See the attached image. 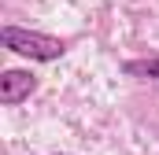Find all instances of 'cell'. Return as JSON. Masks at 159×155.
Segmentation results:
<instances>
[{
    "label": "cell",
    "instance_id": "cell-1",
    "mask_svg": "<svg viewBox=\"0 0 159 155\" xmlns=\"http://www.w3.org/2000/svg\"><path fill=\"white\" fill-rule=\"evenodd\" d=\"M0 44L15 55H26L34 63H56L67 55V41L41 33V30H26V26H0Z\"/></svg>",
    "mask_w": 159,
    "mask_h": 155
},
{
    "label": "cell",
    "instance_id": "cell-2",
    "mask_svg": "<svg viewBox=\"0 0 159 155\" xmlns=\"http://www.w3.org/2000/svg\"><path fill=\"white\" fill-rule=\"evenodd\" d=\"M37 74L34 70H4L0 74V104L4 107H19L22 100H30L37 92Z\"/></svg>",
    "mask_w": 159,
    "mask_h": 155
},
{
    "label": "cell",
    "instance_id": "cell-3",
    "mask_svg": "<svg viewBox=\"0 0 159 155\" xmlns=\"http://www.w3.org/2000/svg\"><path fill=\"white\" fill-rule=\"evenodd\" d=\"M122 74L137 78V81H159V52L141 55V59H126L122 63Z\"/></svg>",
    "mask_w": 159,
    "mask_h": 155
},
{
    "label": "cell",
    "instance_id": "cell-4",
    "mask_svg": "<svg viewBox=\"0 0 159 155\" xmlns=\"http://www.w3.org/2000/svg\"><path fill=\"white\" fill-rule=\"evenodd\" d=\"M52 155H67V152H52Z\"/></svg>",
    "mask_w": 159,
    "mask_h": 155
}]
</instances>
